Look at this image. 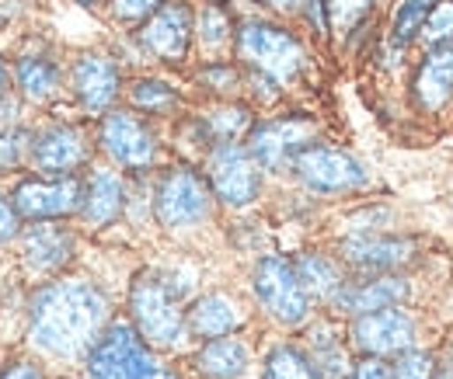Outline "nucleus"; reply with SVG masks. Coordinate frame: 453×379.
Wrapping results in <instances>:
<instances>
[{"label":"nucleus","instance_id":"nucleus-1","mask_svg":"<svg viewBox=\"0 0 453 379\" xmlns=\"http://www.w3.org/2000/svg\"><path fill=\"white\" fill-rule=\"evenodd\" d=\"M109 321V299L84 278L50 282L32 299V337L53 355L88 352Z\"/></svg>","mask_w":453,"mask_h":379},{"label":"nucleus","instance_id":"nucleus-2","mask_svg":"<svg viewBox=\"0 0 453 379\" xmlns=\"http://www.w3.org/2000/svg\"><path fill=\"white\" fill-rule=\"evenodd\" d=\"M237 53L248 66L273 80H293L303 66V46L276 25L265 21H244L237 32Z\"/></svg>","mask_w":453,"mask_h":379},{"label":"nucleus","instance_id":"nucleus-3","mask_svg":"<svg viewBox=\"0 0 453 379\" xmlns=\"http://www.w3.org/2000/svg\"><path fill=\"white\" fill-rule=\"evenodd\" d=\"M255 296L280 324H303L307 321V310H311L307 289H303V282L296 275V265L283 254H273V258L258 262V269H255Z\"/></svg>","mask_w":453,"mask_h":379},{"label":"nucleus","instance_id":"nucleus-4","mask_svg":"<svg viewBox=\"0 0 453 379\" xmlns=\"http://www.w3.org/2000/svg\"><path fill=\"white\" fill-rule=\"evenodd\" d=\"M150 369H154V359L143 337L129 324H112L105 334H98L88 355L91 379H143Z\"/></svg>","mask_w":453,"mask_h":379},{"label":"nucleus","instance_id":"nucleus-5","mask_svg":"<svg viewBox=\"0 0 453 379\" xmlns=\"http://www.w3.org/2000/svg\"><path fill=\"white\" fill-rule=\"evenodd\" d=\"M129 307H133V321L140 327V337H147L150 345H174L185 334V314L174 292L154 275H143L133 285Z\"/></svg>","mask_w":453,"mask_h":379},{"label":"nucleus","instance_id":"nucleus-6","mask_svg":"<svg viewBox=\"0 0 453 379\" xmlns=\"http://www.w3.org/2000/svg\"><path fill=\"white\" fill-rule=\"evenodd\" d=\"M289 167L296 171V178L314 188V192H352L366 181L363 174V163L356 157H349L345 150H335V147H325V143H307L293 154Z\"/></svg>","mask_w":453,"mask_h":379},{"label":"nucleus","instance_id":"nucleus-7","mask_svg":"<svg viewBox=\"0 0 453 379\" xmlns=\"http://www.w3.org/2000/svg\"><path fill=\"white\" fill-rule=\"evenodd\" d=\"M154 209H157V219L171 230L192 226L203 216H210V188L192 167H174L157 185Z\"/></svg>","mask_w":453,"mask_h":379},{"label":"nucleus","instance_id":"nucleus-8","mask_svg":"<svg viewBox=\"0 0 453 379\" xmlns=\"http://www.w3.org/2000/svg\"><path fill=\"white\" fill-rule=\"evenodd\" d=\"M210 185L226 206H248L258 199L262 188L258 161L241 143H220L210 154Z\"/></svg>","mask_w":453,"mask_h":379},{"label":"nucleus","instance_id":"nucleus-9","mask_svg":"<svg viewBox=\"0 0 453 379\" xmlns=\"http://www.w3.org/2000/svg\"><path fill=\"white\" fill-rule=\"evenodd\" d=\"M11 206L18 216L28 219H59L70 216L84 206V185L77 178H57V181H21L11 195Z\"/></svg>","mask_w":453,"mask_h":379},{"label":"nucleus","instance_id":"nucleus-10","mask_svg":"<svg viewBox=\"0 0 453 379\" xmlns=\"http://www.w3.org/2000/svg\"><path fill=\"white\" fill-rule=\"evenodd\" d=\"M352 341L366 352V355H404L415 341V324L408 314H401L397 307H384L373 314H359L352 324Z\"/></svg>","mask_w":453,"mask_h":379},{"label":"nucleus","instance_id":"nucleus-11","mask_svg":"<svg viewBox=\"0 0 453 379\" xmlns=\"http://www.w3.org/2000/svg\"><path fill=\"white\" fill-rule=\"evenodd\" d=\"M188 39H192V7L185 0L161 4L140 32L143 49L165 59V63H181L188 53Z\"/></svg>","mask_w":453,"mask_h":379},{"label":"nucleus","instance_id":"nucleus-12","mask_svg":"<svg viewBox=\"0 0 453 379\" xmlns=\"http://www.w3.org/2000/svg\"><path fill=\"white\" fill-rule=\"evenodd\" d=\"M102 147L112 154L115 163L122 167H150L157 161V140L154 133L129 111H112L102 122Z\"/></svg>","mask_w":453,"mask_h":379},{"label":"nucleus","instance_id":"nucleus-13","mask_svg":"<svg viewBox=\"0 0 453 379\" xmlns=\"http://www.w3.org/2000/svg\"><path fill=\"white\" fill-rule=\"evenodd\" d=\"M307 136H311V122L307 118H273V122H262L255 133H251V157L262 163V167H283L293 161V154L300 147H307Z\"/></svg>","mask_w":453,"mask_h":379},{"label":"nucleus","instance_id":"nucleus-14","mask_svg":"<svg viewBox=\"0 0 453 379\" xmlns=\"http://www.w3.org/2000/svg\"><path fill=\"white\" fill-rule=\"evenodd\" d=\"M73 95L88 111H105L119 95V66L109 56H81L73 66Z\"/></svg>","mask_w":453,"mask_h":379},{"label":"nucleus","instance_id":"nucleus-15","mask_svg":"<svg viewBox=\"0 0 453 379\" xmlns=\"http://www.w3.org/2000/svg\"><path fill=\"white\" fill-rule=\"evenodd\" d=\"M21 254H25V265L32 271H39V275L59 271L73 254V237L63 226L50 223V219H35V226L25 230Z\"/></svg>","mask_w":453,"mask_h":379},{"label":"nucleus","instance_id":"nucleus-16","mask_svg":"<svg viewBox=\"0 0 453 379\" xmlns=\"http://www.w3.org/2000/svg\"><path fill=\"white\" fill-rule=\"evenodd\" d=\"M349 265L363 271H391L415 258V240L408 237H356L342 244Z\"/></svg>","mask_w":453,"mask_h":379},{"label":"nucleus","instance_id":"nucleus-17","mask_svg":"<svg viewBox=\"0 0 453 379\" xmlns=\"http://www.w3.org/2000/svg\"><path fill=\"white\" fill-rule=\"evenodd\" d=\"M404 282L395 275H377V278H366V282H342L339 292L332 296L339 310L349 314H373V310H384V307H397L404 299Z\"/></svg>","mask_w":453,"mask_h":379},{"label":"nucleus","instance_id":"nucleus-18","mask_svg":"<svg viewBox=\"0 0 453 379\" xmlns=\"http://www.w3.org/2000/svg\"><path fill=\"white\" fill-rule=\"evenodd\" d=\"M88 157V140L81 129L73 125H57V129H46L35 147H32V161L39 171H50V174H66L73 171L77 163H84Z\"/></svg>","mask_w":453,"mask_h":379},{"label":"nucleus","instance_id":"nucleus-19","mask_svg":"<svg viewBox=\"0 0 453 379\" xmlns=\"http://www.w3.org/2000/svg\"><path fill=\"white\" fill-rule=\"evenodd\" d=\"M453 95V42L436 46L426 56L418 80H415V98L422 109H440L447 105V98Z\"/></svg>","mask_w":453,"mask_h":379},{"label":"nucleus","instance_id":"nucleus-20","mask_svg":"<svg viewBox=\"0 0 453 379\" xmlns=\"http://www.w3.org/2000/svg\"><path fill=\"white\" fill-rule=\"evenodd\" d=\"M126 206V192H122V181L115 178L112 171H95L88 188H84V206L81 213L91 226H109L119 219Z\"/></svg>","mask_w":453,"mask_h":379},{"label":"nucleus","instance_id":"nucleus-21","mask_svg":"<svg viewBox=\"0 0 453 379\" xmlns=\"http://www.w3.org/2000/svg\"><path fill=\"white\" fill-rule=\"evenodd\" d=\"M199 373L210 379H241L248 369V345L241 337H210L199 352Z\"/></svg>","mask_w":453,"mask_h":379},{"label":"nucleus","instance_id":"nucleus-22","mask_svg":"<svg viewBox=\"0 0 453 379\" xmlns=\"http://www.w3.org/2000/svg\"><path fill=\"white\" fill-rule=\"evenodd\" d=\"M237 307L220 296V292H213V296H203L188 314H185V327L192 330V334H199V337H224L230 334L234 327H237Z\"/></svg>","mask_w":453,"mask_h":379},{"label":"nucleus","instance_id":"nucleus-23","mask_svg":"<svg viewBox=\"0 0 453 379\" xmlns=\"http://www.w3.org/2000/svg\"><path fill=\"white\" fill-rule=\"evenodd\" d=\"M18 84L28 102H50L59 87V70L46 56H21L18 59Z\"/></svg>","mask_w":453,"mask_h":379},{"label":"nucleus","instance_id":"nucleus-24","mask_svg":"<svg viewBox=\"0 0 453 379\" xmlns=\"http://www.w3.org/2000/svg\"><path fill=\"white\" fill-rule=\"evenodd\" d=\"M293 265H296V275H300V282H303L307 292H318V296H335L339 292L342 285L339 269L325 254H303Z\"/></svg>","mask_w":453,"mask_h":379},{"label":"nucleus","instance_id":"nucleus-25","mask_svg":"<svg viewBox=\"0 0 453 379\" xmlns=\"http://www.w3.org/2000/svg\"><path fill=\"white\" fill-rule=\"evenodd\" d=\"M265 379H321V373L314 369V362L303 352L280 345L265 359Z\"/></svg>","mask_w":453,"mask_h":379},{"label":"nucleus","instance_id":"nucleus-26","mask_svg":"<svg viewBox=\"0 0 453 379\" xmlns=\"http://www.w3.org/2000/svg\"><path fill=\"white\" fill-rule=\"evenodd\" d=\"M436 4H440V0H401V7H397V14H395L397 46H408V42L422 32V25L429 21V14H433Z\"/></svg>","mask_w":453,"mask_h":379},{"label":"nucleus","instance_id":"nucleus-27","mask_svg":"<svg viewBox=\"0 0 453 379\" xmlns=\"http://www.w3.org/2000/svg\"><path fill=\"white\" fill-rule=\"evenodd\" d=\"M373 0H325V21L332 25V32H352L366 14H370Z\"/></svg>","mask_w":453,"mask_h":379},{"label":"nucleus","instance_id":"nucleus-28","mask_svg":"<svg viewBox=\"0 0 453 379\" xmlns=\"http://www.w3.org/2000/svg\"><path fill=\"white\" fill-rule=\"evenodd\" d=\"M133 105L143 111H168L178 105V95L165 80H140L133 84Z\"/></svg>","mask_w":453,"mask_h":379},{"label":"nucleus","instance_id":"nucleus-29","mask_svg":"<svg viewBox=\"0 0 453 379\" xmlns=\"http://www.w3.org/2000/svg\"><path fill=\"white\" fill-rule=\"evenodd\" d=\"M199 39L206 49H220L226 39H230V18L220 4H210L199 18Z\"/></svg>","mask_w":453,"mask_h":379},{"label":"nucleus","instance_id":"nucleus-30","mask_svg":"<svg viewBox=\"0 0 453 379\" xmlns=\"http://www.w3.org/2000/svg\"><path fill=\"white\" fill-rule=\"evenodd\" d=\"M206 122H210L213 136H220L224 143H234V140L244 133V125H248V111L244 109H220V111H213Z\"/></svg>","mask_w":453,"mask_h":379},{"label":"nucleus","instance_id":"nucleus-31","mask_svg":"<svg viewBox=\"0 0 453 379\" xmlns=\"http://www.w3.org/2000/svg\"><path fill=\"white\" fill-rule=\"evenodd\" d=\"M314 352H318V366H321L325 373L342 376L345 359H342V352H339V345H335V337H332V330H314Z\"/></svg>","mask_w":453,"mask_h":379},{"label":"nucleus","instance_id":"nucleus-32","mask_svg":"<svg viewBox=\"0 0 453 379\" xmlns=\"http://www.w3.org/2000/svg\"><path fill=\"white\" fill-rule=\"evenodd\" d=\"M426 32H429V39H433L436 46L453 42V0H440V4L433 7L429 21H426Z\"/></svg>","mask_w":453,"mask_h":379},{"label":"nucleus","instance_id":"nucleus-33","mask_svg":"<svg viewBox=\"0 0 453 379\" xmlns=\"http://www.w3.org/2000/svg\"><path fill=\"white\" fill-rule=\"evenodd\" d=\"M433 376V355L426 352H404V359L397 362L391 379H429Z\"/></svg>","mask_w":453,"mask_h":379},{"label":"nucleus","instance_id":"nucleus-34","mask_svg":"<svg viewBox=\"0 0 453 379\" xmlns=\"http://www.w3.org/2000/svg\"><path fill=\"white\" fill-rule=\"evenodd\" d=\"M165 0H112V14L119 21H140L150 18Z\"/></svg>","mask_w":453,"mask_h":379},{"label":"nucleus","instance_id":"nucleus-35","mask_svg":"<svg viewBox=\"0 0 453 379\" xmlns=\"http://www.w3.org/2000/svg\"><path fill=\"white\" fill-rule=\"evenodd\" d=\"M349 379H391V366H384V359L370 355V359H363V362L352 366Z\"/></svg>","mask_w":453,"mask_h":379},{"label":"nucleus","instance_id":"nucleus-36","mask_svg":"<svg viewBox=\"0 0 453 379\" xmlns=\"http://www.w3.org/2000/svg\"><path fill=\"white\" fill-rule=\"evenodd\" d=\"M0 379H46L42 376V369L35 366V362H11V366H4V373H0Z\"/></svg>","mask_w":453,"mask_h":379},{"label":"nucleus","instance_id":"nucleus-37","mask_svg":"<svg viewBox=\"0 0 453 379\" xmlns=\"http://www.w3.org/2000/svg\"><path fill=\"white\" fill-rule=\"evenodd\" d=\"M14 233H18V209H14L11 202L0 199V244L11 240Z\"/></svg>","mask_w":453,"mask_h":379},{"label":"nucleus","instance_id":"nucleus-38","mask_svg":"<svg viewBox=\"0 0 453 379\" xmlns=\"http://www.w3.org/2000/svg\"><path fill=\"white\" fill-rule=\"evenodd\" d=\"M18 157H21V143H18V136L0 133V171L11 167V163H18Z\"/></svg>","mask_w":453,"mask_h":379},{"label":"nucleus","instance_id":"nucleus-39","mask_svg":"<svg viewBox=\"0 0 453 379\" xmlns=\"http://www.w3.org/2000/svg\"><path fill=\"white\" fill-rule=\"evenodd\" d=\"M203 80L206 84H220V87H234L237 84V73L230 70V66H210V70H203Z\"/></svg>","mask_w":453,"mask_h":379},{"label":"nucleus","instance_id":"nucleus-40","mask_svg":"<svg viewBox=\"0 0 453 379\" xmlns=\"http://www.w3.org/2000/svg\"><path fill=\"white\" fill-rule=\"evenodd\" d=\"M265 4H273V7H280V11H300L307 0H265Z\"/></svg>","mask_w":453,"mask_h":379},{"label":"nucleus","instance_id":"nucleus-41","mask_svg":"<svg viewBox=\"0 0 453 379\" xmlns=\"http://www.w3.org/2000/svg\"><path fill=\"white\" fill-rule=\"evenodd\" d=\"M143 379H178V376H174V373H168V369H157V366H154V369H150Z\"/></svg>","mask_w":453,"mask_h":379},{"label":"nucleus","instance_id":"nucleus-42","mask_svg":"<svg viewBox=\"0 0 453 379\" xmlns=\"http://www.w3.org/2000/svg\"><path fill=\"white\" fill-rule=\"evenodd\" d=\"M7 95V63L0 59V98Z\"/></svg>","mask_w":453,"mask_h":379},{"label":"nucleus","instance_id":"nucleus-43","mask_svg":"<svg viewBox=\"0 0 453 379\" xmlns=\"http://www.w3.org/2000/svg\"><path fill=\"white\" fill-rule=\"evenodd\" d=\"M81 4H91V0H81Z\"/></svg>","mask_w":453,"mask_h":379},{"label":"nucleus","instance_id":"nucleus-44","mask_svg":"<svg viewBox=\"0 0 453 379\" xmlns=\"http://www.w3.org/2000/svg\"><path fill=\"white\" fill-rule=\"evenodd\" d=\"M443 379H450V376H443Z\"/></svg>","mask_w":453,"mask_h":379}]
</instances>
